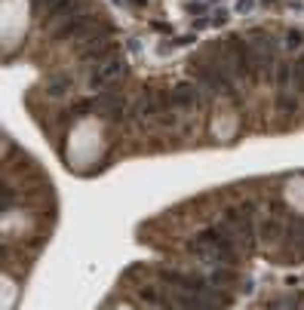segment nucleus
I'll return each instance as SVG.
<instances>
[{"mask_svg":"<svg viewBox=\"0 0 304 310\" xmlns=\"http://www.w3.org/2000/svg\"><path fill=\"white\" fill-rule=\"evenodd\" d=\"M194 74L209 92H231V77H227L212 59L209 62H194Z\"/></svg>","mask_w":304,"mask_h":310,"instance_id":"obj_1","label":"nucleus"},{"mask_svg":"<svg viewBox=\"0 0 304 310\" xmlns=\"http://www.w3.org/2000/svg\"><path fill=\"white\" fill-rule=\"evenodd\" d=\"M120 74H123V59H120V56H111V59H105V62L92 65V74H89V86H92V89H102V86L114 83Z\"/></svg>","mask_w":304,"mask_h":310,"instance_id":"obj_2","label":"nucleus"},{"mask_svg":"<svg viewBox=\"0 0 304 310\" xmlns=\"http://www.w3.org/2000/svg\"><path fill=\"white\" fill-rule=\"evenodd\" d=\"M95 111L102 114V117H108V120H117L126 111V98L123 95H105V98L95 101Z\"/></svg>","mask_w":304,"mask_h":310,"instance_id":"obj_3","label":"nucleus"},{"mask_svg":"<svg viewBox=\"0 0 304 310\" xmlns=\"http://www.w3.org/2000/svg\"><path fill=\"white\" fill-rule=\"evenodd\" d=\"M172 105L175 108H197V101H200V92H197V86H191V83H178L175 89H172Z\"/></svg>","mask_w":304,"mask_h":310,"instance_id":"obj_4","label":"nucleus"},{"mask_svg":"<svg viewBox=\"0 0 304 310\" xmlns=\"http://www.w3.org/2000/svg\"><path fill=\"white\" fill-rule=\"evenodd\" d=\"M83 4H86V0H59V4L49 10V19H56V22H59V19H62V22H65V19H77L80 10H83Z\"/></svg>","mask_w":304,"mask_h":310,"instance_id":"obj_5","label":"nucleus"},{"mask_svg":"<svg viewBox=\"0 0 304 310\" xmlns=\"http://www.w3.org/2000/svg\"><path fill=\"white\" fill-rule=\"evenodd\" d=\"M71 83H74V80H71L68 74H59V77H53V80L46 83V92H49V95H65V92L71 89Z\"/></svg>","mask_w":304,"mask_h":310,"instance_id":"obj_6","label":"nucleus"},{"mask_svg":"<svg viewBox=\"0 0 304 310\" xmlns=\"http://www.w3.org/2000/svg\"><path fill=\"white\" fill-rule=\"evenodd\" d=\"M280 234H283V224L277 221V218H268L261 224V237H264V243H274V240H280Z\"/></svg>","mask_w":304,"mask_h":310,"instance_id":"obj_7","label":"nucleus"},{"mask_svg":"<svg viewBox=\"0 0 304 310\" xmlns=\"http://www.w3.org/2000/svg\"><path fill=\"white\" fill-rule=\"evenodd\" d=\"M286 46H289V49H301V46H304V34H301V31H289V34H286Z\"/></svg>","mask_w":304,"mask_h":310,"instance_id":"obj_8","label":"nucleus"},{"mask_svg":"<svg viewBox=\"0 0 304 310\" xmlns=\"http://www.w3.org/2000/svg\"><path fill=\"white\" fill-rule=\"evenodd\" d=\"M295 105H298V101H295V92H289V95L283 92V95H280V111H295Z\"/></svg>","mask_w":304,"mask_h":310,"instance_id":"obj_9","label":"nucleus"},{"mask_svg":"<svg viewBox=\"0 0 304 310\" xmlns=\"http://www.w3.org/2000/svg\"><path fill=\"white\" fill-rule=\"evenodd\" d=\"M252 10H255L252 0H237V13H240V16H246V13H252Z\"/></svg>","mask_w":304,"mask_h":310,"instance_id":"obj_10","label":"nucleus"},{"mask_svg":"<svg viewBox=\"0 0 304 310\" xmlns=\"http://www.w3.org/2000/svg\"><path fill=\"white\" fill-rule=\"evenodd\" d=\"M59 4V0H37V10H40V7H46V10H53Z\"/></svg>","mask_w":304,"mask_h":310,"instance_id":"obj_11","label":"nucleus"},{"mask_svg":"<svg viewBox=\"0 0 304 310\" xmlns=\"http://www.w3.org/2000/svg\"><path fill=\"white\" fill-rule=\"evenodd\" d=\"M224 19H227V16H224V13H221V10H218V13H215V16H212V22H218V25H224Z\"/></svg>","mask_w":304,"mask_h":310,"instance_id":"obj_12","label":"nucleus"},{"mask_svg":"<svg viewBox=\"0 0 304 310\" xmlns=\"http://www.w3.org/2000/svg\"><path fill=\"white\" fill-rule=\"evenodd\" d=\"M132 4H138V7H144V0H132Z\"/></svg>","mask_w":304,"mask_h":310,"instance_id":"obj_13","label":"nucleus"},{"mask_svg":"<svg viewBox=\"0 0 304 310\" xmlns=\"http://www.w3.org/2000/svg\"><path fill=\"white\" fill-rule=\"evenodd\" d=\"M264 4H274V0H264Z\"/></svg>","mask_w":304,"mask_h":310,"instance_id":"obj_14","label":"nucleus"}]
</instances>
